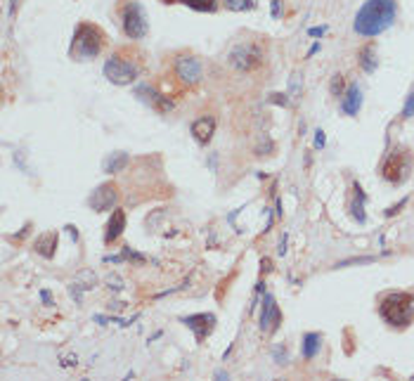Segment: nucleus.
I'll return each mask as SVG.
<instances>
[{
    "mask_svg": "<svg viewBox=\"0 0 414 381\" xmlns=\"http://www.w3.org/2000/svg\"><path fill=\"white\" fill-rule=\"evenodd\" d=\"M353 190H355V197H358V202L353 204V216L358 218V223H364L367 216H364V208H362V206H364V202H367V197H364V192H362V187L358 185V182H355Z\"/></svg>",
    "mask_w": 414,
    "mask_h": 381,
    "instance_id": "nucleus-20",
    "label": "nucleus"
},
{
    "mask_svg": "<svg viewBox=\"0 0 414 381\" xmlns=\"http://www.w3.org/2000/svg\"><path fill=\"white\" fill-rule=\"evenodd\" d=\"M175 76L185 83V85H197V83L204 78L201 62L194 54H180V57L175 59Z\"/></svg>",
    "mask_w": 414,
    "mask_h": 381,
    "instance_id": "nucleus-8",
    "label": "nucleus"
},
{
    "mask_svg": "<svg viewBox=\"0 0 414 381\" xmlns=\"http://www.w3.org/2000/svg\"><path fill=\"white\" fill-rule=\"evenodd\" d=\"M137 95L142 97V100H145L147 104H152V107L156 109V111H161V114H166L168 109L173 107L168 97H166V95H159V93H154V90H152V88H147V85L137 88Z\"/></svg>",
    "mask_w": 414,
    "mask_h": 381,
    "instance_id": "nucleus-14",
    "label": "nucleus"
},
{
    "mask_svg": "<svg viewBox=\"0 0 414 381\" xmlns=\"http://www.w3.org/2000/svg\"><path fill=\"white\" fill-rule=\"evenodd\" d=\"M332 95H343V76L341 74H334V78H332Z\"/></svg>",
    "mask_w": 414,
    "mask_h": 381,
    "instance_id": "nucleus-24",
    "label": "nucleus"
},
{
    "mask_svg": "<svg viewBox=\"0 0 414 381\" xmlns=\"http://www.w3.org/2000/svg\"><path fill=\"white\" fill-rule=\"evenodd\" d=\"M280 325H282L280 305H277L275 296L267 294L265 299H263V310H260V329H263L265 334H272Z\"/></svg>",
    "mask_w": 414,
    "mask_h": 381,
    "instance_id": "nucleus-10",
    "label": "nucleus"
},
{
    "mask_svg": "<svg viewBox=\"0 0 414 381\" xmlns=\"http://www.w3.org/2000/svg\"><path fill=\"white\" fill-rule=\"evenodd\" d=\"M104 43H107V33L97 24H90V22H83L76 26L74 31V38H71V48H69V54L74 59H95L97 54L104 50Z\"/></svg>",
    "mask_w": 414,
    "mask_h": 381,
    "instance_id": "nucleus-2",
    "label": "nucleus"
},
{
    "mask_svg": "<svg viewBox=\"0 0 414 381\" xmlns=\"http://www.w3.org/2000/svg\"><path fill=\"white\" fill-rule=\"evenodd\" d=\"M324 31H327V26H312V28H308V36H324Z\"/></svg>",
    "mask_w": 414,
    "mask_h": 381,
    "instance_id": "nucleus-27",
    "label": "nucleus"
},
{
    "mask_svg": "<svg viewBox=\"0 0 414 381\" xmlns=\"http://www.w3.org/2000/svg\"><path fill=\"white\" fill-rule=\"evenodd\" d=\"M119 202V190L114 182H104L90 194V206L95 211H111Z\"/></svg>",
    "mask_w": 414,
    "mask_h": 381,
    "instance_id": "nucleus-9",
    "label": "nucleus"
},
{
    "mask_svg": "<svg viewBox=\"0 0 414 381\" xmlns=\"http://www.w3.org/2000/svg\"><path fill=\"white\" fill-rule=\"evenodd\" d=\"M410 171H412V156L405 150H393L388 154V159L384 161V166H381L384 180L393 182V185H400L402 180L410 176Z\"/></svg>",
    "mask_w": 414,
    "mask_h": 381,
    "instance_id": "nucleus-6",
    "label": "nucleus"
},
{
    "mask_svg": "<svg viewBox=\"0 0 414 381\" xmlns=\"http://www.w3.org/2000/svg\"><path fill=\"white\" fill-rule=\"evenodd\" d=\"M320 346H322V336L317 331H308L303 334V341H301V353L306 360H312L315 355L320 353Z\"/></svg>",
    "mask_w": 414,
    "mask_h": 381,
    "instance_id": "nucleus-16",
    "label": "nucleus"
},
{
    "mask_svg": "<svg viewBox=\"0 0 414 381\" xmlns=\"http://www.w3.org/2000/svg\"><path fill=\"white\" fill-rule=\"evenodd\" d=\"M128 161H130V156L126 152H111V156L104 159V173H119L128 166Z\"/></svg>",
    "mask_w": 414,
    "mask_h": 381,
    "instance_id": "nucleus-18",
    "label": "nucleus"
},
{
    "mask_svg": "<svg viewBox=\"0 0 414 381\" xmlns=\"http://www.w3.org/2000/svg\"><path fill=\"white\" fill-rule=\"evenodd\" d=\"M381 320L390 327H407L414 317V296L407 291H393L379 303Z\"/></svg>",
    "mask_w": 414,
    "mask_h": 381,
    "instance_id": "nucleus-3",
    "label": "nucleus"
},
{
    "mask_svg": "<svg viewBox=\"0 0 414 381\" xmlns=\"http://www.w3.org/2000/svg\"><path fill=\"white\" fill-rule=\"evenodd\" d=\"M272 17H280V0H272Z\"/></svg>",
    "mask_w": 414,
    "mask_h": 381,
    "instance_id": "nucleus-31",
    "label": "nucleus"
},
{
    "mask_svg": "<svg viewBox=\"0 0 414 381\" xmlns=\"http://www.w3.org/2000/svg\"><path fill=\"white\" fill-rule=\"evenodd\" d=\"M40 296H43V301H45L48 305H52V299H50V291H40Z\"/></svg>",
    "mask_w": 414,
    "mask_h": 381,
    "instance_id": "nucleus-32",
    "label": "nucleus"
},
{
    "mask_svg": "<svg viewBox=\"0 0 414 381\" xmlns=\"http://www.w3.org/2000/svg\"><path fill=\"white\" fill-rule=\"evenodd\" d=\"M360 107H362V90L358 83H353V85H348L346 95L341 100V109H343V114H348V116H358Z\"/></svg>",
    "mask_w": 414,
    "mask_h": 381,
    "instance_id": "nucleus-13",
    "label": "nucleus"
},
{
    "mask_svg": "<svg viewBox=\"0 0 414 381\" xmlns=\"http://www.w3.org/2000/svg\"><path fill=\"white\" fill-rule=\"evenodd\" d=\"M317 50H320V43H315V45H312V48L308 50V57H312V54L317 52Z\"/></svg>",
    "mask_w": 414,
    "mask_h": 381,
    "instance_id": "nucleus-33",
    "label": "nucleus"
},
{
    "mask_svg": "<svg viewBox=\"0 0 414 381\" xmlns=\"http://www.w3.org/2000/svg\"><path fill=\"white\" fill-rule=\"evenodd\" d=\"M275 357H277V362L284 365V362H286V353H284V348L280 351V346H277V348H275Z\"/></svg>",
    "mask_w": 414,
    "mask_h": 381,
    "instance_id": "nucleus-29",
    "label": "nucleus"
},
{
    "mask_svg": "<svg viewBox=\"0 0 414 381\" xmlns=\"http://www.w3.org/2000/svg\"><path fill=\"white\" fill-rule=\"evenodd\" d=\"M213 133H215L213 116H201V119H197V121L192 123V135H194V140H197L199 145H208Z\"/></svg>",
    "mask_w": 414,
    "mask_h": 381,
    "instance_id": "nucleus-12",
    "label": "nucleus"
},
{
    "mask_svg": "<svg viewBox=\"0 0 414 381\" xmlns=\"http://www.w3.org/2000/svg\"><path fill=\"white\" fill-rule=\"evenodd\" d=\"M412 116H414V90L410 93L407 102H405V107H402V119H412Z\"/></svg>",
    "mask_w": 414,
    "mask_h": 381,
    "instance_id": "nucleus-25",
    "label": "nucleus"
},
{
    "mask_svg": "<svg viewBox=\"0 0 414 381\" xmlns=\"http://www.w3.org/2000/svg\"><path fill=\"white\" fill-rule=\"evenodd\" d=\"M270 100H272V102H277V104H289V100H286L284 95L280 97V93H275V97H270Z\"/></svg>",
    "mask_w": 414,
    "mask_h": 381,
    "instance_id": "nucleus-30",
    "label": "nucleus"
},
{
    "mask_svg": "<svg viewBox=\"0 0 414 381\" xmlns=\"http://www.w3.org/2000/svg\"><path fill=\"white\" fill-rule=\"evenodd\" d=\"M54 249H57V234L54 232H45L36 239V251L45 258H52L54 256Z\"/></svg>",
    "mask_w": 414,
    "mask_h": 381,
    "instance_id": "nucleus-17",
    "label": "nucleus"
},
{
    "mask_svg": "<svg viewBox=\"0 0 414 381\" xmlns=\"http://www.w3.org/2000/svg\"><path fill=\"white\" fill-rule=\"evenodd\" d=\"M395 14H398L395 0H367L360 7V12L355 14L353 28L362 38H374L390 28V24L395 22Z\"/></svg>",
    "mask_w": 414,
    "mask_h": 381,
    "instance_id": "nucleus-1",
    "label": "nucleus"
},
{
    "mask_svg": "<svg viewBox=\"0 0 414 381\" xmlns=\"http://www.w3.org/2000/svg\"><path fill=\"white\" fill-rule=\"evenodd\" d=\"M256 5V0H225L227 10H234V12H244V10H251Z\"/></svg>",
    "mask_w": 414,
    "mask_h": 381,
    "instance_id": "nucleus-22",
    "label": "nucleus"
},
{
    "mask_svg": "<svg viewBox=\"0 0 414 381\" xmlns=\"http://www.w3.org/2000/svg\"><path fill=\"white\" fill-rule=\"evenodd\" d=\"M182 5H187L192 10H197V12H213L215 10V0H180Z\"/></svg>",
    "mask_w": 414,
    "mask_h": 381,
    "instance_id": "nucleus-21",
    "label": "nucleus"
},
{
    "mask_svg": "<svg viewBox=\"0 0 414 381\" xmlns=\"http://www.w3.org/2000/svg\"><path fill=\"white\" fill-rule=\"evenodd\" d=\"M121 24H123V31L128 38L133 41H140L147 36V17H145V10L140 2H126L123 10H121Z\"/></svg>",
    "mask_w": 414,
    "mask_h": 381,
    "instance_id": "nucleus-4",
    "label": "nucleus"
},
{
    "mask_svg": "<svg viewBox=\"0 0 414 381\" xmlns=\"http://www.w3.org/2000/svg\"><path fill=\"white\" fill-rule=\"evenodd\" d=\"M405 204H407V197H405V199H402V202H400V204H398V206H390V208H388V211H386V216L390 218V216H393V213H398V211H400V208H402V206H405Z\"/></svg>",
    "mask_w": 414,
    "mask_h": 381,
    "instance_id": "nucleus-28",
    "label": "nucleus"
},
{
    "mask_svg": "<svg viewBox=\"0 0 414 381\" xmlns=\"http://www.w3.org/2000/svg\"><path fill=\"white\" fill-rule=\"evenodd\" d=\"M324 145H327V137H324V130H317V133H315V147H317V150H322Z\"/></svg>",
    "mask_w": 414,
    "mask_h": 381,
    "instance_id": "nucleus-26",
    "label": "nucleus"
},
{
    "mask_svg": "<svg viewBox=\"0 0 414 381\" xmlns=\"http://www.w3.org/2000/svg\"><path fill=\"white\" fill-rule=\"evenodd\" d=\"M230 64L237 71H256L263 64V50L258 43H239L230 52Z\"/></svg>",
    "mask_w": 414,
    "mask_h": 381,
    "instance_id": "nucleus-7",
    "label": "nucleus"
},
{
    "mask_svg": "<svg viewBox=\"0 0 414 381\" xmlns=\"http://www.w3.org/2000/svg\"><path fill=\"white\" fill-rule=\"evenodd\" d=\"M374 256H364V258H348V260H338L334 268H348V265H362V263H374Z\"/></svg>",
    "mask_w": 414,
    "mask_h": 381,
    "instance_id": "nucleus-23",
    "label": "nucleus"
},
{
    "mask_svg": "<svg viewBox=\"0 0 414 381\" xmlns=\"http://www.w3.org/2000/svg\"><path fill=\"white\" fill-rule=\"evenodd\" d=\"M123 228H126V213H123V208H116V211L111 213V218H109V223H107L104 242H107V244L116 242V239L121 237V232H123Z\"/></svg>",
    "mask_w": 414,
    "mask_h": 381,
    "instance_id": "nucleus-15",
    "label": "nucleus"
},
{
    "mask_svg": "<svg viewBox=\"0 0 414 381\" xmlns=\"http://www.w3.org/2000/svg\"><path fill=\"white\" fill-rule=\"evenodd\" d=\"M358 62H360V67L367 71V74H372L376 69V48L369 43V45H364L360 52H358Z\"/></svg>",
    "mask_w": 414,
    "mask_h": 381,
    "instance_id": "nucleus-19",
    "label": "nucleus"
},
{
    "mask_svg": "<svg viewBox=\"0 0 414 381\" xmlns=\"http://www.w3.org/2000/svg\"><path fill=\"white\" fill-rule=\"evenodd\" d=\"M182 325L189 327L192 331H194V336L197 341H206V336L213 331L215 327V315L211 313H199V315H189V317H182Z\"/></svg>",
    "mask_w": 414,
    "mask_h": 381,
    "instance_id": "nucleus-11",
    "label": "nucleus"
},
{
    "mask_svg": "<svg viewBox=\"0 0 414 381\" xmlns=\"http://www.w3.org/2000/svg\"><path fill=\"white\" fill-rule=\"evenodd\" d=\"M104 76H107V81L116 83V85H128L140 76V67L130 59H126L123 54H111L104 62Z\"/></svg>",
    "mask_w": 414,
    "mask_h": 381,
    "instance_id": "nucleus-5",
    "label": "nucleus"
}]
</instances>
